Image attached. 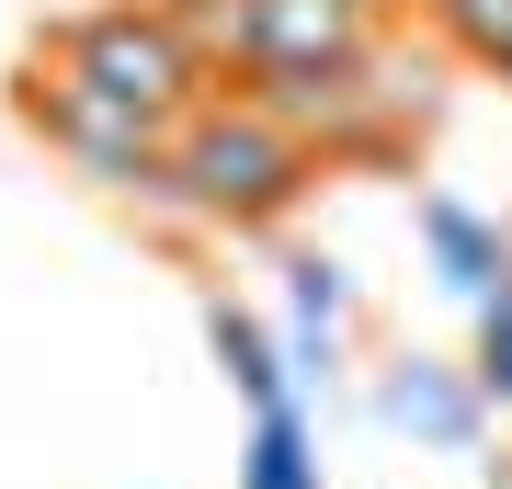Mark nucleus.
<instances>
[{
  "mask_svg": "<svg viewBox=\"0 0 512 489\" xmlns=\"http://www.w3.org/2000/svg\"><path fill=\"white\" fill-rule=\"evenodd\" d=\"M296 194H308V137H296L262 91L194 103L183 126H171V205H183V217H205V228H274Z\"/></svg>",
  "mask_w": 512,
  "mask_h": 489,
  "instance_id": "1",
  "label": "nucleus"
},
{
  "mask_svg": "<svg viewBox=\"0 0 512 489\" xmlns=\"http://www.w3.org/2000/svg\"><path fill=\"white\" fill-rule=\"evenodd\" d=\"M478 387L512 410V273H501V296H478Z\"/></svg>",
  "mask_w": 512,
  "mask_h": 489,
  "instance_id": "11",
  "label": "nucleus"
},
{
  "mask_svg": "<svg viewBox=\"0 0 512 489\" xmlns=\"http://www.w3.org/2000/svg\"><path fill=\"white\" fill-rule=\"evenodd\" d=\"M410 228H421V251H433V273H444V296H501V273H512V239L478 217V205H456V194H421L410 205Z\"/></svg>",
  "mask_w": 512,
  "mask_h": 489,
  "instance_id": "6",
  "label": "nucleus"
},
{
  "mask_svg": "<svg viewBox=\"0 0 512 489\" xmlns=\"http://www.w3.org/2000/svg\"><path fill=\"white\" fill-rule=\"evenodd\" d=\"M194 12H217V0H194Z\"/></svg>",
  "mask_w": 512,
  "mask_h": 489,
  "instance_id": "12",
  "label": "nucleus"
},
{
  "mask_svg": "<svg viewBox=\"0 0 512 489\" xmlns=\"http://www.w3.org/2000/svg\"><path fill=\"white\" fill-rule=\"evenodd\" d=\"M205 330H217V364H228V376H239V399H296V387H285V364L296 353H274V342H262V319L251 308H228V296H217V308H205Z\"/></svg>",
  "mask_w": 512,
  "mask_h": 489,
  "instance_id": "9",
  "label": "nucleus"
},
{
  "mask_svg": "<svg viewBox=\"0 0 512 489\" xmlns=\"http://www.w3.org/2000/svg\"><path fill=\"white\" fill-rule=\"evenodd\" d=\"M387 0H217L205 12V46L239 57V69H342V57H376Z\"/></svg>",
  "mask_w": 512,
  "mask_h": 489,
  "instance_id": "4",
  "label": "nucleus"
},
{
  "mask_svg": "<svg viewBox=\"0 0 512 489\" xmlns=\"http://www.w3.org/2000/svg\"><path fill=\"white\" fill-rule=\"evenodd\" d=\"M23 114H35V126L69 148L92 182L171 205V126H160V114H137L126 91H103L69 46H35V57H23Z\"/></svg>",
  "mask_w": 512,
  "mask_h": 489,
  "instance_id": "2",
  "label": "nucleus"
},
{
  "mask_svg": "<svg viewBox=\"0 0 512 489\" xmlns=\"http://www.w3.org/2000/svg\"><path fill=\"white\" fill-rule=\"evenodd\" d=\"M285 308H296V364L330 376V330H342V308H353V273L330 262V251H296L285 262Z\"/></svg>",
  "mask_w": 512,
  "mask_h": 489,
  "instance_id": "8",
  "label": "nucleus"
},
{
  "mask_svg": "<svg viewBox=\"0 0 512 489\" xmlns=\"http://www.w3.org/2000/svg\"><path fill=\"white\" fill-rule=\"evenodd\" d=\"M376 410L399 421V433H421V444L456 455V444H478V410H490V387L456 376V364H433V353H399V364L376 376Z\"/></svg>",
  "mask_w": 512,
  "mask_h": 489,
  "instance_id": "5",
  "label": "nucleus"
},
{
  "mask_svg": "<svg viewBox=\"0 0 512 489\" xmlns=\"http://www.w3.org/2000/svg\"><path fill=\"white\" fill-rule=\"evenodd\" d=\"M421 23H433L467 69H501L512 80V0H421Z\"/></svg>",
  "mask_w": 512,
  "mask_h": 489,
  "instance_id": "10",
  "label": "nucleus"
},
{
  "mask_svg": "<svg viewBox=\"0 0 512 489\" xmlns=\"http://www.w3.org/2000/svg\"><path fill=\"white\" fill-rule=\"evenodd\" d=\"M239 489H319L308 410H296V399H262V410H251V444H239Z\"/></svg>",
  "mask_w": 512,
  "mask_h": 489,
  "instance_id": "7",
  "label": "nucleus"
},
{
  "mask_svg": "<svg viewBox=\"0 0 512 489\" xmlns=\"http://www.w3.org/2000/svg\"><path fill=\"white\" fill-rule=\"evenodd\" d=\"M46 46H69L103 91H126V103L160 114V126H183V114L205 103V23L171 12V0H103V12L57 23Z\"/></svg>",
  "mask_w": 512,
  "mask_h": 489,
  "instance_id": "3",
  "label": "nucleus"
}]
</instances>
